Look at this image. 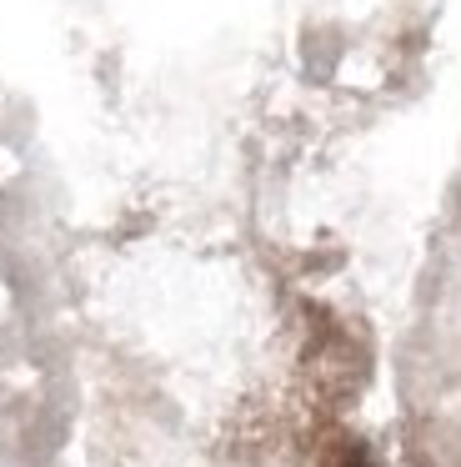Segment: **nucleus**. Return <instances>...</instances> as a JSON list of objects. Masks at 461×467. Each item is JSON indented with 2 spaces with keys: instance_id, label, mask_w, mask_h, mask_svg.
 I'll list each match as a JSON object with an SVG mask.
<instances>
[]
</instances>
